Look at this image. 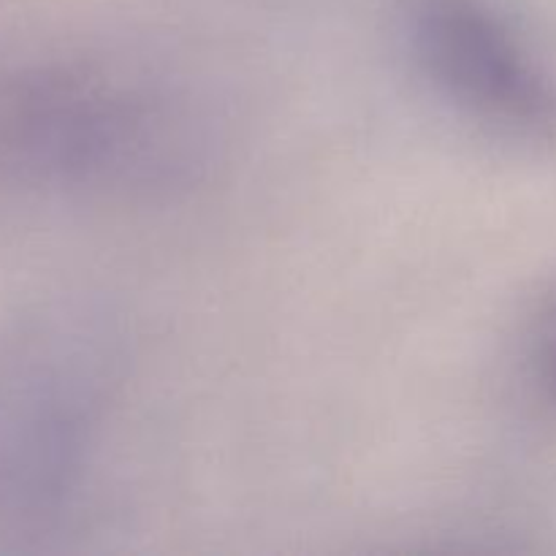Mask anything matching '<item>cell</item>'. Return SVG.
I'll list each match as a JSON object with an SVG mask.
<instances>
[{"mask_svg": "<svg viewBox=\"0 0 556 556\" xmlns=\"http://www.w3.org/2000/svg\"><path fill=\"white\" fill-rule=\"evenodd\" d=\"M400 38L418 79L462 119L514 141L556 134V76L492 0H405Z\"/></svg>", "mask_w": 556, "mask_h": 556, "instance_id": "1", "label": "cell"}, {"mask_svg": "<svg viewBox=\"0 0 556 556\" xmlns=\"http://www.w3.org/2000/svg\"><path fill=\"white\" fill-rule=\"evenodd\" d=\"M554 383H556V353H554Z\"/></svg>", "mask_w": 556, "mask_h": 556, "instance_id": "2", "label": "cell"}]
</instances>
